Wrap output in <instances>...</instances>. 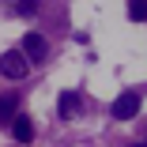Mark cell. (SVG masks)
<instances>
[{"mask_svg":"<svg viewBox=\"0 0 147 147\" xmlns=\"http://www.w3.org/2000/svg\"><path fill=\"white\" fill-rule=\"evenodd\" d=\"M136 113H140V94L136 91H125V94L113 98V117L117 121H132Z\"/></svg>","mask_w":147,"mask_h":147,"instance_id":"1","label":"cell"},{"mask_svg":"<svg viewBox=\"0 0 147 147\" xmlns=\"http://www.w3.org/2000/svg\"><path fill=\"white\" fill-rule=\"evenodd\" d=\"M26 68H30V61H26L23 53H15V49L0 57V72H4L8 79H23V76H26Z\"/></svg>","mask_w":147,"mask_h":147,"instance_id":"2","label":"cell"},{"mask_svg":"<svg viewBox=\"0 0 147 147\" xmlns=\"http://www.w3.org/2000/svg\"><path fill=\"white\" fill-rule=\"evenodd\" d=\"M23 57H26L30 64H42V61H45V38L30 30V34L23 38Z\"/></svg>","mask_w":147,"mask_h":147,"instance_id":"3","label":"cell"},{"mask_svg":"<svg viewBox=\"0 0 147 147\" xmlns=\"http://www.w3.org/2000/svg\"><path fill=\"white\" fill-rule=\"evenodd\" d=\"M11 136H15L19 143H26V140L34 136V121H30L26 113H15V117H11Z\"/></svg>","mask_w":147,"mask_h":147,"instance_id":"4","label":"cell"},{"mask_svg":"<svg viewBox=\"0 0 147 147\" xmlns=\"http://www.w3.org/2000/svg\"><path fill=\"white\" fill-rule=\"evenodd\" d=\"M57 106H61V117L68 121V117H76V113H79V94H76V91H64L61 98H57Z\"/></svg>","mask_w":147,"mask_h":147,"instance_id":"5","label":"cell"},{"mask_svg":"<svg viewBox=\"0 0 147 147\" xmlns=\"http://www.w3.org/2000/svg\"><path fill=\"white\" fill-rule=\"evenodd\" d=\"M15 106H19V102H15V94H11V91H8V94H0V121H8V125H11Z\"/></svg>","mask_w":147,"mask_h":147,"instance_id":"6","label":"cell"},{"mask_svg":"<svg viewBox=\"0 0 147 147\" xmlns=\"http://www.w3.org/2000/svg\"><path fill=\"white\" fill-rule=\"evenodd\" d=\"M128 15H132L136 23H143V19H147V0H128Z\"/></svg>","mask_w":147,"mask_h":147,"instance_id":"7","label":"cell"},{"mask_svg":"<svg viewBox=\"0 0 147 147\" xmlns=\"http://www.w3.org/2000/svg\"><path fill=\"white\" fill-rule=\"evenodd\" d=\"M38 4H42V0H19V4H15V11H19L23 19H30V15L38 11Z\"/></svg>","mask_w":147,"mask_h":147,"instance_id":"8","label":"cell"},{"mask_svg":"<svg viewBox=\"0 0 147 147\" xmlns=\"http://www.w3.org/2000/svg\"><path fill=\"white\" fill-rule=\"evenodd\" d=\"M132 147H147V143H132Z\"/></svg>","mask_w":147,"mask_h":147,"instance_id":"9","label":"cell"}]
</instances>
